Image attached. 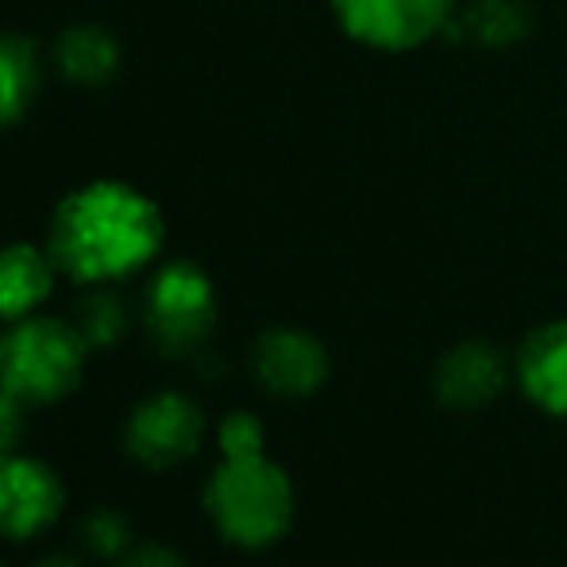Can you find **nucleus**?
Returning <instances> with one entry per match:
<instances>
[{"label":"nucleus","instance_id":"1","mask_svg":"<svg viewBox=\"0 0 567 567\" xmlns=\"http://www.w3.org/2000/svg\"><path fill=\"white\" fill-rule=\"evenodd\" d=\"M163 247L155 202L124 182H90L62 197L51 220V259L78 282H109L140 270Z\"/></svg>","mask_w":567,"mask_h":567},{"label":"nucleus","instance_id":"2","mask_svg":"<svg viewBox=\"0 0 567 567\" xmlns=\"http://www.w3.org/2000/svg\"><path fill=\"white\" fill-rule=\"evenodd\" d=\"M209 514L228 540L267 548L293 522V486L278 463L262 455L225 460L209 483Z\"/></svg>","mask_w":567,"mask_h":567},{"label":"nucleus","instance_id":"3","mask_svg":"<svg viewBox=\"0 0 567 567\" xmlns=\"http://www.w3.org/2000/svg\"><path fill=\"white\" fill-rule=\"evenodd\" d=\"M85 367V337L54 317H20L0 332V386L20 402L70 394Z\"/></svg>","mask_w":567,"mask_h":567},{"label":"nucleus","instance_id":"4","mask_svg":"<svg viewBox=\"0 0 567 567\" xmlns=\"http://www.w3.org/2000/svg\"><path fill=\"white\" fill-rule=\"evenodd\" d=\"M217 321V293L202 267L171 262L151 278L147 329L166 351H189L209 337Z\"/></svg>","mask_w":567,"mask_h":567},{"label":"nucleus","instance_id":"5","mask_svg":"<svg viewBox=\"0 0 567 567\" xmlns=\"http://www.w3.org/2000/svg\"><path fill=\"white\" fill-rule=\"evenodd\" d=\"M460 0H332L340 28L374 51H410L449 28Z\"/></svg>","mask_w":567,"mask_h":567},{"label":"nucleus","instance_id":"6","mask_svg":"<svg viewBox=\"0 0 567 567\" xmlns=\"http://www.w3.org/2000/svg\"><path fill=\"white\" fill-rule=\"evenodd\" d=\"M205 436V417L189 398L155 394L140 402L127 421V452L147 467H171L197 452Z\"/></svg>","mask_w":567,"mask_h":567},{"label":"nucleus","instance_id":"7","mask_svg":"<svg viewBox=\"0 0 567 567\" xmlns=\"http://www.w3.org/2000/svg\"><path fill=\"white\" fill-rule=\"evenodd\" d=\"M62 514V483L47 463L28 455L0 460V533L35 537Z\"/></svg>","mask_w":567,"mask_h":567},{"label":"nucleus","instance_id":"8","mask_svg":"<svg viewBox=\"0 0 567 567\" xmlns=\"http://www.w3.org/2000/svg\"><path fill=\"white\" fill-rule=\"evenodd\" d=\"M255 371L275 394L306 398L329 379V351L301 329H275L255 343Z\"/></svg>","mask_w":567,"mask_h":567},{"label":"nucleus","instance_id":"9","mask_svg":"<svg viewBox=\"0 0 567 567\" xmlns=\"http://www.w3.org/2000/svg\"><path fill=\"white\" fill-rule=\"evenodd\" d=\"M502 386H506L502 351L483 340L455 343L449 355L436 363V394L455 410H475V405L494 402Z\"/></svg>","mask_w":567,"mask_h":567},{"label":"nucleus","instance_id":"10","mask_svg":"<svg viewBox=\"0 0 567 567\" xmlns=\"http://www.w3.org/2000/svg\"><path fill=\"white\" fill-rule=\"evenodd\" d=\"M517 379L529 402L567 417V321H553L525 340L517 355Z\"/></svg>","mask_w":567,"mask_h":567},{"label":"nucleus","instance_id":"11","mask_svg":"<svg viewBox=\"0 0 567 567\" xmlns=\"http://www.w3.org/2000/svg\"><path fill=\"white\" fill-rule=\"evenodd\" d=\"M51 251H39L31 244L0 247V321H20L35 306H43L54 286Z\"/></svg>","mask_w":567,"mask_h":567},{"label":"nucleus","instance_id":"12","mask_svg":"<svg viewBox=\"0 0 567 567\" xmlns=\"http://www.w3.org/2000/svg\"><path fill=\"white\" fill-rule=\"evenodd\" d=\"M444 31L467 35L478 47H514L529 31V12L522 8V0H467V4H455Z\"/></svg>","mask_w":567,"mask_h":567},{"label":"nucleus","instance_id":"13","mask_svg":"<svg viewBox=\"0 0 567 567\" xmlns=\"http://www.w3.org/2000/svg\"><path fill=\"white\" fill-rule=\"evenodd\" d=\"M54 62L59 70L78 85H101L116 74L120 66V47L113 43L105 28H93V23H82V28L62 31L59 47H54Z\"/></svg>","mask_w":567,"mask_h":567},{"label":"nucleus","instance_id":"14","mask_svg":"<svg viewBox=\"0 0 567 567\" xmlns=\"http://www.w3.org/2000/svg\"><path fill=\"white\" fill-rule=\"evenodd\" d=\"M39 90V51L23 35H0V127L28 113Z\"/></svg>","mask_w":567,"mask_h":567},{"label":"nucleus","instance_id":"15","mask_svg":"<svg viewBox=\"0 0 567 567\" xmlns=\"http://www.w3.org/2000/svg\"><path fill=\"white\" fill-rule=\"evenodd\" d=\"M78 332L85 343H113L124 332V306L113 293H90L78 306Z\"/></svg>","mask_w":567,"mask_h":567},{"label":"nucleus","instance_id":"16","mask_svg":"<svg viewBox=\"0 0 567 567\" xmlns=\"http://www.w3.org/2000/svg\"><path fill=\"white\" fill-rule=\"evenodd\" d=\"M217 441L225 460H247V455H262L267 433H262L255 413H231V417H225V425H220Z\"/></svg>","mask_w":567,"mask_h":567},{"label":"nucleus","instance_id":"17","mask_svg":"<svg viewBox=\"0 0 567 567\" xmlns=\"http://www.w3.org/2000/svg\"><path fill=\"white\" fill-rule=\"evenodd\" d=\"M82 537L97 556H120L127 548V540H132V529H127L124 514H116V509H97V514L82 525Z\"/></svg>","mask_w":567,"mask_h":567},{"label":"nucleus","instance_id":"18","mask_svg":"<svg viewBox=\"0 0 567 567\" xmlns=\"http://www.w3.org/2000/svg\"><path fill=\"white\" fill-rule=\"evenodd\" d=\"M20 441V398L0 386V460Z\"/></svg>","mask_w":567,"mask_h":567},{"label":"nucleus","instance_id":"19","mask_svg":"<svg viewBox=\"0 0 567 567\" xmlns=\"http://www.w3.org/2000/svg\"><path fill=\"white\" fill-rule=\"evenodd\" d=\"M120 567H186V560L174 556L171 548H163V545H143V548H135V553H127Z\"/></svg>","mask_w":567,"mask_h":567},{"label":"nucleus","instance_id":"20","mask_svg":"<svg viewBox=\"0 0 567 567\" xmlns=\"http://www.w3.org/2000/svg\"><path fill=\"white\" fill-rule=\"evenodd\" d=\"M39 567H78V564L70 560V556H47V560L39 564Z\"/></svg>","mask_w":567,"mask_h":567}]
</instances>
